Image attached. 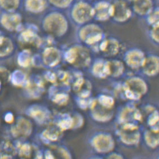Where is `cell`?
<instances>
[{"mask_svg":"<svg viewBox=\"0 0 159 159\" xmlns=\"http://www.w3.org/2000/svg\"><path fill=\"white\" fill-rule=\"evenodd\" d=\"M111 5V19L118 23H124L132 18V9L125 0H114Z\"/></svg>","mask_w":159,"mask_h":159,"instance_id":"3","label":"cell"},{"mask_svg":"<svg viewBox=\"0 0 159 159\" xmlns=\"http://www.w3.org/2000/svg\"><path fill=\"white\" fill-rule=\"evenodd\" d=\"M103 34V30L100 25L90 23L83 25L79 32V36L82 41L89 44L100 41Z\"/></svg>","mask_w":159,"mask_h":159,"instance_id":"4","label":"cell"},{"mask_svg":"<svg viewBox=\"0 0 159 159\" xmlns=\"http://www.w3.org/2000/svg\"><path fill=\"white\" fill-rule=\"evenodd\" d=\"M88 1H94V0H88Z\"/></svg>","mask_w":159,"mask_h":159,"instance_id":"20","label":"cell"},{"mask_svg":"<svg viewBox=\"0 0 159 159\" xmlns=\"http://www.w3.org/2000/svg\"><path fill=\"white\" fill-rule=\"evenodd\" d=\"M148 23L151 26L159 23V10L157 8L154 9L153 11L146 16Z\"/></svg>","mask_w":159,"mask_h":159,"instance_id":"14","label":"cell"},{"mask_svg":"<svg viewBox=\"0 0 159 159\" xmlns=\"http://www.w3.org/2000/svg\"><path fill=\"white\" fill-rule=\"evenodd\" d=\"M71 16L77 24L83 25L89 23L94 19L93 6L84 1H78L73 6Z\"/></svg>","mask_w":159,"mask_h":159,"instance_id":"1","label":"cell"},{"mask_svg":"<svg viewBox=\"0 0 159 159\" xmlns=\"http://www.w3.org/2000/svg\"><path fill=\"white\" fill-rule=\"evenodd\" d=\"M12 48L11 43L9 39H0V55H6L10 53Z\"/></svg>","mask_w":159,"mask_h":159,"instance_id":"13","label":"cell"},{"mask_svg":"<svg viewBox=\"0 0 159 159\" xmlns=\"http://www.w3.org/2000/svg\"><path fill=\"white\" fill-rule=\"evenodd\" d=\"M120 48L119 43L114 39H107L101 43V51L108 56H114L119 52Z\"/></svg>","mask_w":159,"mask_h":159,"instance_id":"9","label":"cell"},{"mask_svg":"<svg viewBox=\"0 0 159 159\" xmlns=\"http://www.w3.org/2000/svg\"><path fill=\"white\" fill-rule=\"evenodd\" d=\"M44 60L48 65L53 66L58 63L60 60V54L54 48H49L44 52Z\"/></svg>","mask_w":159,"mask_h":159,"instance_id":"12","label":"cell"},{"mask_svg":"<svg viewBox=\"0 0 159 159\" xmlns=\"http://www.w3.org/2000/svg\"><path fill=\"white\" fill-rule=\"evenodd\" d=\"M68 62L78 66H85L91 61V56L87 48L77 46L70 48L66 53Z\"/></svg>","mask_w":159,"mask_h":159,"instance_id":"5","label":"cell"},{"mask_svg":"<svg viewBox=\"0 0 159 159\" xmlns=\"http://www.w3.org/2000/svg\"><path fill=\"white\" fill-rule=\"evenodd\" d=\"M106 73L119 75L123 72L124 67L123 64L120 61L113 60L106 63Z\"/></svg>","mask_w":159,"mask_h":159,"instance_id":"11","label":"cell"},{"mask_svg":"<svg viewBox=\"0 0 159 159\" xmlns=\"http://www.w3.org/2000/svg\"><path fill=\"white\" fill-rule=\"evenodd\" d=\"M18 130L21 134L27 135L30 131V125L27 121L21 120L17 125Z\"/></svg>","mask_w":159,"mask_h":159,"instance_id":"15","label":"cell"},{"mask_svg":"<svg viewBox=\"0 0 159 159\" xmlns=\"http://www.w3.org/2000/svg\"><path fill=\"white\" fill-rule=\"evenodd\" d=\"M142 66L144 72L148 75H153L157 73L159 69V59L156 56L145 57Z\"/></svg>","mask_w":159,"mask_h":159,"instance_id":"10","label":"cell"},{"mask_svg":"<svg viewBox=\"0 0 159 159\" xmlns=\"http://www.w3.org/2000/svg\"><path fill=\"white\" fill-rule=\"evenodd\" d=\"M94 9V19L98 21L104 22L111 19V5L106 1H100L95 3Z\"/></svg>","mask_w":159,"mask_h":159,"instance_id":"6","label":"cell"},{"mask_svg":"<svg viewBox=\"0 0 159 159\" xmlns=\"http://www.w3.org/2000/svg\"><path fill=\"white\" fill-rule=\"evenodd\" d=\"M133 11L140 16H147L155 9L153 0H133Z\"/></svg>","mask_w":159,"mask_h":159,"instance_id":"7","label":"cell"},{"mask_svg":"<svg viewBox=\"0 0 159 159\" xmlns=\"http://www.w3.org/2000/svg\"><path fill=\"white\" fill-rule=\"evenodd\" d=\"M51 3L56 7L65 8L70 6L74 0H50Z\"/></svg>","mask_w":159,"mask_h":159,"instance_id":"16","label":"cell"},{"mask_svg":"<svg viewBox=\"0 0 159 159\" xmlns=\"http://www.w3.org/2000/svg\"><path fill=\"white\" fill-rule=\"evenodd\" d=\"M144 59V53L139 50L130 51L125 57L127 64L133 68H139L142 66Z\"/></svg>","mask_w":159,"mask_h":159,"instance_id":"8","label":"cell"},{"mask_svg":"<svg viewBox=\"0 0 159 159\" xmlns=\"http://www.w3.org/2000/svg\"><path fill=\"white\" fill-rule=\"evenodd\" d=\"M43 24L47 32L56 36L62 35L68 29V21L60 14L53 13L48 15L45 19Z\"/></svg>","mask_w":159,"mask_h":159,"instance_id":"2","label":"cell"},{"mask_svg":"<svg viewBox=\"0 0 159 159\" xmlns=\"http://www.w3.org/2000/svg\"><path fill=\"white\" fill-rule=\"evenodd\" d=\"M151 30L150 31L151 37L153 41L158 43L159 42V23L154 24L151 26Z\"/></svg>","mask_w":159,"mask_h":159,"instance_id":"17","label":"cell"},{"mask_svg":"<svg viewBox=\"0 0 159 159\" xmlns=\"http://www.w3.org/2000/svg\"><path fill=\"white\" fill-rule=\"evenodd\" d=\"M125 1H126L127 2H132L133 0H125Z\"/></svg>","mask_w":159,"mask_h":159,"instance_id":"19","label":"cell"},{"mask_svg":"<svg viewBox=\"0 0 159 159\" xmlns=\"http://www.w3.org/2000/svg\"><path fill=\"white\" fill-rule=\"evenodd\" d=\"M30 148L28 146L25 145L22 147V148L21 149V155L22 156H25V157H27V156L30 155Z\"/></svg>","mask_w":159,"mask_h":159,"instance_id":"18","label":"cell"}]
</instances>
